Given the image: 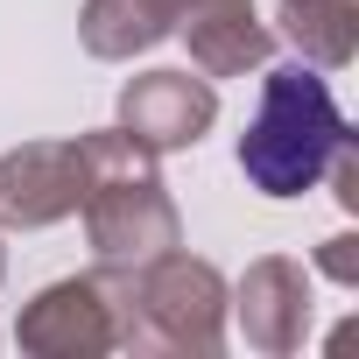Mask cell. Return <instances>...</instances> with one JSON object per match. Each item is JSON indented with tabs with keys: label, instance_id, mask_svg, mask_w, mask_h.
<instances>
[{
	"label": "cell",
	"instance_id": "7",
	"mask_svg": "<svg viewBox=\"0 0 359 359\" xmlns=\"http://www.w3.org/2000/svg\"><path fill=\"white\" fill-rule=\"evenodd\" d=\"M226 310H240V331L254 352H296L310 331V275L289 254H261L240 289L226 296Z\"/></svg>",
	"mask_w": 359,
	"mask_h": 359
},
{
	"label": "cell",
	"instance_id": "8",
	"mask_svg": "<svg viewBox=\"0 0 359 359\" xmlns=\"http://www.w3.org/2000/svg\"><path fill=\"white\" fill-rule=\"evenodd\" d=\"M184 43H191V64L205 78H240V71H261L268 50H275V29L254 15V0H184Z\"/></svg>",
	"mask_w": 359,
	"mask_h": 359
},
{
	"label": "cell",
	"instance_id": "4",
	"mask_svg": "<svg viewBox=\"0 0 359 359\" xmlns=\"http://www.w3.org/2000/svg\"><path fill=\"white\" fill-rule=\"evenodd\" d=\"M226 275L169 247L134 268V331L141 352H219L226 338Z\"/></svg>",
	"mask_w": 359,
	"mask_h": 359
},
{
	"label": "cell",
	"instance_id": "3",
	"mask_svg": "<svg viewBox=\"0 0 359 359\" xmlns=\"http://www.w3.org/2000/svg\"><path fill=\"white\" fill-rule=\"evenodd\" d=\"M15 338L43 359H85V352H141V331H134V268H113L99 261L92 275H71V282H50Z\"/></svg>",
	"mask_w": 359,
	"mask_h": 359
},
{
	"label": "cell",
	"instance_id": "5",
	"mask_svg": "<svg viewBox=\"0 0 359 359\" xmlns=\"http://www.w3.org/2000/svg\"><path fill=\"white\" fill-rule=\"evenodd\" d=\"M219 120V92L212 78H191V71H141L120 85V127L155 148V155H176L205 141V127Z\"/></svg>",
	"mask_w": 359,
	"mask_h": 359
},
{
	"label": "cell",
	"instance_id": "13",
	"mask_svg": "<svg viewBox=\"0 0 359 359\" xmlns=\"http://www.w3.org/2000/svg\"><path fill=\"white\" fill-rule=\"evenodd\" d=\"M0 268H8V254H0Z\"/></svg>",
	"mask_w": 359,
	"mask_h": 359
},
{
	"label": "cell",
	"instance_id": "9",
	"mask_svg": "<svg viewBox=\"0 0 359 359\" xmlns=\"http://www.w3.org/2000/svg\"><path fill=\"white\" fill-rule=\"evenodd\" d=\"M275 22L303 50V64H317V71H338L359 50V0H282Z\"/></svg>",
	"mask_w": 359,
	"mask_h": 359
},
{
	"label": "cell",
	"instance_id": "11",
	"mask_svg": "<svg viewBox=\"0 0 359 359\" xmlns=\"http://www.w3.org/2000/svg\"><path fill=\"white\" fill-rule=\"evenodd\" d=\"M317 268H324L331 282H345V289H352V282H359V240H352V233L324 240V247H317Z\"/></svg>",
	"mask_w": 359,
	"mask_h": 359
},
{
	"label": "cell",
	"instance_id": "12",
	"mask_svg": "<svg viewBox=\"0 0 359 359\" xmlns=\"http://www.w3.org/2000/svg\"><path fill=\"white\" fill-rule=\"evenodd\" d=\"M155 8H162V15H169V22H176V15H184V0H155Z\"/></svg>",
	"mask_w": 359,
	"mask_h": 359
},
{
	"label": "cell",
	"instance_id": "10",
	"mask_svg": "<svg viewBox=\"0 0 359 359\" xmlns=\"http://www.w3.org/2000/svg\"><path fill=\"white\" fill-rule=\"evenodd\" d=\"M78 36H85L92 57L120 64V57H141V50H155L162 36H176V22L155 8V0H85Z\"/></svg>",
	"mask_w": 359,
	"mask_h": 359
},
{
	"label": "cell",
	"instance_id": "6",
	"mask_svg": "<svg viewBox=\"0 0 359 359\" xmlns=\"http://www.w3.org/2000/svg\"><path fill=\"white\" fill-rule=\"evenodd\" d=\"M85 198V169H78V141H29L0 155V226H57L71 219Z\"/></svg>",
	"mask_w": 359,
	"mask_h": 359
},
{
	"label": "cell",
	"instance_id": "2",
	"mask_svg": "<svg viewBox=\"0 0 359 359\" xmlns=\"http://www.w3.org/2000/svg\"><path fill=\"white\" fill-rule=\"evenodd\" d=\"M345 141V113L317 64H282L261 78L254 127L240 134V169L261 198H303L324 184V162Z\"/></svg>",
	"mask_w": 359,
	"mask_h": 359
},
{
	"label": "cell",
	"instance_id": "1",
	"mask_svg": "<svg viewBox=\"0 0 359 359\" xmlns=\"http://www.w3.org/2000/svg\"><path fill=\"white\" fill-rule=\"evenodd\" d=\"M78 169H85V233L92 254L113 268H141L169 247H184V219H176L162 176H155V148H141L127 127H99L78 134Z\"/></svg>",
	"mask_w": 359,
	"mask_h": 359
}]
</instances>
